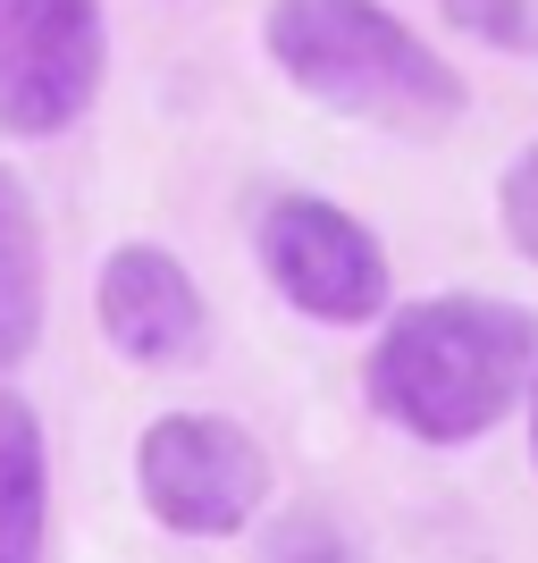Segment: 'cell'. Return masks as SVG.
Masks as SVG:
<instances>
[{
	"instance_id": "obj_3",
	"label": "cell",
	"mask_w": 538,
	"mask_h": 563,
	"mask_svg": "<svg viewBox=\"0 0 538 563\" xmlns=\"http://www.w3.org/2000/svg\"><path fill=\"white\" fill-rule=\"evenodd\" d=\"M135 496L168 539H235L270 505V454L235 421L168 412L135 438Z\"/></svg>"
},
{
	"instance_id": "obj_10",
	"label": "cell",
	"mask_w": 538,
	"mask_h": 563,
	"mask_svg": "<svg viewBox=\"0 0 538 563\" xmlns=\"http://www.w3.org/2000/svg\"><path fill=\"white\" fill-rule=\"evenodd\" d=\"M446 25H463L471 43L514 51V59L538 51V0H446Z\"/></svg>"
},
{
	"instance_id": "obj_5",
	"label": "cell",
	"mask_w": 538,
	"mask_h": 563,
	"mask_svg": "<svg viewBox=\"0 0 538 563\" xmlns=\"http://www.w3.org/2000/svg\"><path fill=\"white\" fill-rule=\"evenodd\" d=\"M101 0H0V126L25 143L68 135L101 101Z\"/></svg>"
},
{
	"instance_id": "obj_8",
	"label": "cell",
	"mask_w": 538,
	"mask_h": 563,
	"mask_svg": "<svg viewBox=\"0 0 538 563\" xmlns=\"http://www.w3.org/2000/svg\"><path fill=\"white\" fill-rule=\"evenodd\" d=\"M43 228H34V202H25L18 168H0V371H18L25 353L43 345Z\"/></svg>"
},
{
	"instance_id": "obj_1",
	"label": "cell",
	"mask_w": 538,
	"mask_h": 563,
	"mask_svg": "<svg viewBox=\"0 0 538 563\" xmlns=\"http://www.w3.org/2000/svg\"><path fill=\"white\" fill-rule=\"evenodd\" d=\"M538 378V311L505 295H429L387 311L362 387L371 412L421 446H471L488 438Z\"/></svg>"
},
{
	"instance_id": "obj_12",
	"label": "cell",
	"mask_w": 538,
	"mask_h": 563,
	"mask_svg": "<svg viewBox=\"0 0 538 563\" xmlns=\"http://www.w3.org/2000/svg\"><path fill=\"white\" fill-rule=\"evenodd\" d=\"M521 404H530V463H538V378H530V396H521Z\"/></svg>"
},
{
	"instance_id": "obj_4",
	"label": "cell",
	"mask_w": 538,
	"mask_h": 563,
	"mask_svg": "<svg viewBox=\"0 0 538 563\" xmlns=\"http://www.w3.org/2000/svg\"><path fill=\"white\" fill-rule=\"evenodd\" d=\"M253 253L278 303H295L304 320L362 329L387 311V244L328 194H278L253 228Z\"/></svg>"
},
{
	"instance_id": "obj_11",
	"label": "cell",
	"mask_w": 538,
	"mask_h": 563,
	"mask_svg": "<svg viewBox=\"0 0 538 563\" xmlns=\"http://www.w3.org/2000/svg\"><path fill=\"white\" fill-rule=\"evenodd\" d=\"M496 219H505V235L538 261V143L505 168V177H496Z\"/></svg>"
},
{
	"instance_id": "obj_9",
	"label": "cell",
	"mask_w": 538,
	"mask_h": 563,
	"mask_svg": "<svg viewBox=\"0 0 538 563\" xmlns=\"http://www.w3.org/2000/svg\"><path fill=\"white\" fill-rule=\"evenodd\" d=\"M261 563H371V555H362V539H353V521L337 514V505H295V514L270 530Z\"/></svg>"
},
{
	"instance_id": "obj_6",
	"label": "cell",
	"mask_w": 538,
	"mask_h": 563,
	"mask_svg": "<svg viewBox=\"0 0 538 563\" xmlns=\"http://www.w3.org/2000/svg\"><path fill=\"white\" fill-rule=\"evenodd\" d=\"M94 311H101V336L143 371L194 362L202 336H211V303H202V286L186 278V261L168 244H118L94 278Z\"/></svg>"
},
{
	"instance_id": "obj_7",
	"label": "cell",
	"mask_w": 538,
	"mask_h": 563,
	"mask_svg": "<svg viewBox=\"0 0 538 563\" xmlns=\"http://www.w3.org/2000/svg\"><path fill=\"white\" fill-rule=\"evenodd\" d=\"M51 530V446L18 387H0V563H43Z\"/></svg>"
},
{
	"instance_id": "obj_2",
	"label": "cell",
	"mask_w": 538,
	"mask_h": 563,
	"mask_svg": "<svg viewBox=\"0 0 538 563\" xmlns=\"http://www.w3.org/2000/svg\"><path fill=\"white\" fill-rule=\"evenodd\" d=\"M261 43H270V59L295 93H311L337 118L387 126V135L421 143L471 110L463 76L378 0H270Z\"/></svg>"
}]
</instances>
